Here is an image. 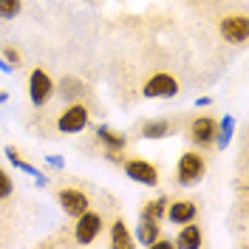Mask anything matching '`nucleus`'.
<instances>
[{
  "label": "nucleus",
  "instance_id": "f257e3e1",
  "mask_svg": "<svg viewBox=\"0 0 249 249\" xmlns=\"http://www.w3.org/2000/svg\"><path fill=\"white\" fill-rule=\"evenodd\" d=\"M176 93H178V82L167 71L153 74V77L142 85V96H147V99H173Z\"/></svg>",
  "mask_w": 249,
  "mask_h": 249
},
{
  "label": "nucleus",
  "instance_id": "f03ea898",
  "mask_svg": "<svg viewBox=\"0 0 249 249\" xmlns=\"http://www.w3.org/2000/svg\"><path fill=\"white\" fill-rule=\"evenodd\" d=\"M204 170H207V164H204V159L198 153H184L178 159V167H176V181L181 187H190L196 184V181H201Z\"/></svg>",
  "mask_w": 249,
  "mask_h": 249
},
{
  "label": "nucleus",
  "instance_id": "7ed1b4c3",
  "mask_svg": "<svg viewBox=\"0 0 249 249\" xmlns=\"http://www.w3.org/2000/svg\"><path fill=\"white\" fill-rule=\"evenodd\" d=\"M102 232V215L93 213V210H85L82 215H77V230H74V241L79 247H88L93 244V238Z\"/></svg>",
  "mask_w": 249,
  "mask_h": 249
},
{
  "label": "nucleus",
  "instance_id": "20e7f679",
  "mask_svg": "<svg viewBox=\"0 0 249 249\" xmlns=\"http://www.w3.org/2000/svg\"><path fill=\"white\" fill-rule=\"evenodd\" d=\"M29 96H31V102H34L37 108H43L48 99L54 96V79L48 77V71H43V68H34V71H31Z\"/></svg>",
  "mask_w": 249,
  "mask_h": 249
},
{
  "label": "nucleus",
  "instance_id": "39448f33",
  "mask_svg": "<svg viewBox=\"0 0 249 249\" xmlns=\"http://www.w3.org/2000/svg\"><path fill=\"white\" fill-rule=\"evenodd\" d=\"M124 173H127V178L136 181V184H144V187L159 184V170H156L147 159H139V156H136V159H124Z\"/></svg>",
  "mask_w": 249,
  "mask_h": 249
},
{
  "label": "nucleus",
  "instance_id": "423d86ee",
  "mask_svg": "<svg viewBox=\"0 0 249 249\" xmlns=\"http://www.w3.org/2000/svg\"><path fill=\"white\" fill-rule=\"evenodd\" d=\"M85 124H88V108L85 105H68L57 119V130L60 133H79V130H85Z\"/></svg>",
  "mask_w": 249,
  "mask_h": 249
},
{
  "label": "nucleus",
  "instance_id": "0eeeda50",
  "mask_svg": "<svg viewBox=\"0 0 249 249\" xmlns=\"http://www.w3.org/2000/svg\"><path fill=\"white\" fill-rule=\"evenodd\" d=\"M221 37H224L227 43H232V46L247 43V37H249V20L244 15L224 17V20H221Z\"/></svg>",
  "mask_w": 249,
  "mask_h": 249
},
{
  "label": "nucleus",
  "instance_id": "6e6552de",
  "mask_svg": "<svg viewBox=\"0 0 249 249\" xmlns=\"http://www.w3.org/2000/svg\"><path fill=\"white\" fill-rule=\"evenodd\" d=\"M57 201H60L62 213H65V215H71V218H77V215H82L85 210H91L88 196H85L82 190H74V187H65V190H60Z\"/></svg>",
  "mask_w": 249,
  "mask_h": 249
},
{
  "label": "nucleus",
  "instance_id": "1a4fd4ad",
  "mask_svg": "<svg viewBox=\"0 0 249 249\" xmlns=\"http://www.w3.org/2000/svg\"><path fill=\"white\" fill-rule=\"evenodd\" d=\"M215 119H210V116H198L196 122L190 124V139L196 142V144H210V142L215 139Z\"/></svg>",
  "mask_w": 249,
  "mask_h": 249
},
{
  "label": "nucleus",
  "instance_id": "9d476101",
  "mask_svg": "<svg viewBox=\"0 0 249 249\" xmlns=\"http://www.w3.org/2000/svg\"><path fill=\"white\" fill-rule=\"evenodd\" d=\"M167 213V218H170L173 224H190L193 218H196V213H198V207L193 201H176V204H170V210H164Z\"/></svg>",
  "mask_w": 249,
  "mask_h": 249
},
{
  "label": "nucleus",
  "instance_id": "9b49d317",
  "mask_svg": "<svg viewBox=\"0 0 249 249\" xmlns=\"http://www.w3.org/2000/svg\"><path fill=\"white\" fill-rule=\"evenodd\" d=\"M181 227H184V230L178 232V238H176L173 244H176L178 249H198L201 247V241H204L201 238V227H196L193 221H190V224H181Z\"/></svg>",
  "mask_w": 249,
  "mask_h": 249
},
{
  "label": "nucleus",
  "instance_id": "f8f14e48",
  "mask_svg": "<svg viewBox=\"0 0 249 249\" xmlns=\"http://www.w3.org/2000/svg\"><path fill=\"white\" fill-rule=\"evenodd\" d=\"M136 235H139V244H142V247H150L156 238L161 235V230H159V221H156V218H150L147 213H142V218H139V230H136Z\"/></svg>",
  "mask_w": 249,
  "mask_h": 249
},
{
  "label": "nucleus",
  "instance_id": "ddd939ff",
  "mask_svg": "<svg viewBox=\"0 0 249 249\" xmlns=\"http://www.w3.org/2000/svg\"><path fill=\"white\" fill-rule=\"evenodd\" d=\"M110 244L119 249L133 247V238H130V230L124 227V221H113V227H110Z\"/></svg>",
  "mask_w": 249,
  "mask_h": 249
},
{
  "label": "nucleus",
  "instance_id": "4468645a",
  "mask_svg": "<svg viewBox=\"0 0 249 249\" xmlns=\"http://www.w3.org/2000/svg\"><path fill=\"white\" fill-rule=\"evenodd\" d=\"M6 156H9V161L15 164L17 170H23V173H29V176H34V178H37V184H46V178H43V173L37 170V167H31L29 161H23V156L17 153V147H6Z\"/></svg>",
  "mask_w": 249,
  "mask_h": 249
},
{
  "label": "nucleus",
  "instance_id": "2eb2a0df",
  "mask_svg": "<svg viewBox=\"0 0 249 249\" xmlns=\"http://www.w3.org/2000/svg\"><path fill=\"white\" fill-rule=\"evenodd\" d=\"M96 136H99V139L105 142V147H110V150H122L124 147V136L122 133H116V130H110L108 124H99V127H96Z\"/></svg>",
  "mask_w": 249,
  "mask_h": 249
},
{
  "label": "nucleus",
  "instance_id": "dca6fc26",
  "mask_svg": "<svg viewBox=\"0 0 249 249\" xmlns=\"http://www.w3.org/2000/svg\"><path fill=\"white\" fill-rule=\"evenodd\" d=\"M167 133H170V122H164V119L144 122V127H142V136H144V139H164Z\"/></svg>",
  "mask_w": 249,
  "mask_h": 249
},
{
  "label": "nucleus",
  "instance_id": "f3484780",
  "mask_svg": "<svg viewBox=\"0 0 249 249\" xmlns=\"http://www.w3.org/2000/svg\"><path fill=\"white\" fill-rule=\"evenodd\" d=\"M232 130H235V119H232V116H224V119H221V127H215V139H218L215 144L221 147V150L230 144V139H232Z\"/></svg>",
  "mask_w": 249,
  "mask_h": 249
},
{
  "label": "nucleus",
  "instance_id": "a211bd4d",
  "mask_svg": "<svg viewBox=\"0 0 249 249\" xmlns=\"http://www.w3.org/2000/svg\"><path fill=\"white\" fill-rule=\"evenodd\" d=\"M60 93L65 99H77V96H82V82L77 77H65L60 82Z\"/></svg>",
  "mask_w": 249,
  "mask_h": 249
},
{
  "label": "nucleus",
  "instance_id": "6ab92c4d",
  "mask_svg": "<svg viewBox=\"0 0 249 249\" xmlns=\"http://www.w3.org/2000/svg\"><path fill=\"white\" fill-rule=\"evenodd\" d=\"M20 9H23L20 0H0V20H12V17H17Z\"/></svg>",
  "mask_w": 249,
  "mask_h": 249
},
{
  "label": "nucleus",
  "instance_id": "aec40b11",
  "mask_svg": "<svg viewBox=\"0 0 249 249\" xmlns=\"http://www.w3.org/2000/svg\"><path fill=\"white\" fill-rule=\"evenodd\" d=\"M164 210H167V198L161 196V198H153V201L147 204L142 213H147L150 218H156V221H161V215H164Z\"/></svg>",
  "mask_w": 249,
  "mask_h": 249
},
{
  "label": "nucleus",
  "instance_id": "412c9836",
  "mask_svg": "<svg viewBox=\"0 0 249 249\" xmlns=\"http://www.w3.org/2000/svg\"><path fill=\"white\" fill-rule=\"evenodd\" d=\"M12 190H15V181H12V176H9V173L0 167V201H3V198H9V196H12Z\"/></svg>",
  "mask_w": 249,
  "mask_h": 249
},
{
  "label": "nucleus",
  "instance_id": "4be33fe9",
  "mask_svg": "<svg viewBox=\"0 0 249 249\" xmlns=\"http://www.w3.org/2000/svg\"><path fill=\"white\" fill-rule=\"evenodd\" d=\"M3 60L9 62V65H12V68H15V65H20V51H17V48H3Z\"/></svg>",
  "mask_w": 249,
  "mask_h": 249
},
{
  "label": "nucleus",
  "instance_id": "5701e85b",
  "mask_svg": "<svg viewBox=\"0 0 249 249\" xmlns=\"http://www.w3.org/2000/svg\"><path fill=\"white\" fill-rule=\"evenodd\" d=\"M46 161L54 167V170H62V164H65V161H62V156H48Z\"/></svg>",
  "mask_w": 249,
  "mask_h": 249
},
{
  "label": "nucleus",
  "instance_id": "b1692460",
  "mask_svg": "<svg viewBox=\"0 0 249 249\" xmlns=\"http://www.w3.org/2000/svg\"><path fill=\"white\" fill-rule=\"evenodd\" d=\"M105 156H108L110 161H122V156H119V150H110V147H108V153H105Z\"/></svg>",
  "mask_w": 249,
  "mask_h": 249
},
{
  "label": "nucleus",
  "instance_id": "393cba45",
  "mask_svg": "<svg viewBox=\"0 0 249 249\" xmlns=\"http://www.w3.org/2000/svg\"><path fill=\"white\" fill-rule=\"evenodd\" d=\"M0 71H6V74L12 71V65H9V62H6V60H3V57H0Z\"/></svg>",
  "mask_w": 249,
  "mask_h": 249
}]
</instances>
